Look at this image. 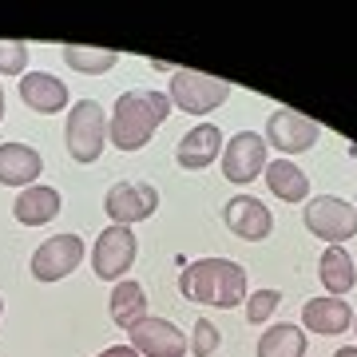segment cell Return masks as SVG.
I'll return each instance as SVG.
<instances>
[{"instance_id": "e0dca14e", "label": "cell", "mask_w": 357, "mask_h": 357, "mask_svg": "<svg viewBox=\"0 0 357 357\" xmlns=\"http://www.w3.org/2000/svg\"><path fill=\"white\" fill-rule=\"evenodd\" d=\"M60 206H64V199H60L56 187L32 183V187H24V191L16 195L13 215H16V222H24V227H44V222H52V218L60 215Z\"/></svg>"}, {"instance_id": "44dd1931", "label": "cell", "mask_w": 357, "mask_h": 357, "mask_svg": "<svg viewBox=\"0 0 357 357\" xmlns=\"http://www.w3.org/2000/svg\"><path fill=\"white\" fill-rule=\"evenodd\" d=\"M306 330L302 326H290V321H278L270 326L262 337H258V357H302L306 354Z\"/></svg>"}, {"instance_id": "6da1fadb", "label": "cell", "mask_w": 357, "mask_h": 357, "mask_svg": "<svg viewBox=\"0 0 357 357\" xmlns=\"http://www.w3.org/2000/svg\"><path fill=\"white\" fill-rule=\"evenodd\" d=\"M167 119H171L167 91H123L107 115V143H115L119 151H143L151 143L155 128H163Z\"/></svg>"}, {"instance_id": "4316f807", "label": "cell", "mask_w": 357, "mask_h": 357, "mask_svg": "<svg viewBox=\"0 0 357 357\" xmlns=\"http://www.w3.org/2000/svg\"><path fill=\"white\" fill-rule=\"evenodd\" d=\"M333 357H357V345H345V349H337Z\"/></svg>"}, {"instance_id": "ffe728a7", "label": "cell", "mask_w": 357, "mask_h": 357, "mask_svg": "<svg viewBox=\"0 0 357 357\" xmlns=\"http://www.w3.org/2000/svg\"><path fill=\"white\" fill-rule=\"evenodd\" d=\"M147 318V290H143L135 278H123L115 282L112 290V321L119 330H131L135 321Z\"/></svg>"}, {"instance_id": "f1b7e54d", "label": "cell", "mask_w": 357, "mask_h": 357, "mask_svg": "<svg viewBox=\"0 0 357 357\" xmlns=\"http://www.w3.org/2000/svg\"><path fill=\"white\" fill-rule=\"evenodd\" d=\"M354 333H357V314H354Z\"/></svg>"}, {"instance_id": "2e32d148", "label": "cell", "mask_w": 357, "mask_h": 357, "mask_svg": "<svg viewBox=\"0 0 357 357\" xmlns=\"http://www.w3.org/2000/svg\"><path fill=\"white\" fill-rule=\"evenodd\" d=\"M349 321H354V310L349 302L342 298H310L306 306H302V326L310 333H318V337H333V333H345L349 330Z\"/></svg>"}, {"instance_id": "d4e9b609", "label": "cell", "mask_w": 357, "mask_h": 357, "mask_svg": "<svg viewBox=\"0 0 357 357\" xmlns=\"http://www.w3.org/2000/svg\"><path fill=\"white\" fill-rule=\"evenodd\" d=\"M28 44L24 40H0V76H24Z\"/></svg>"}, {"instance_id": "7402d4cb", "label": "cell", "mask_w": 357, "mask_h": 357, "mask_svg": "<svg viewBox=\"0 0 357 357\" xmlns=\"http://www.w3.org/2000/svg\"><path fill=\"white\" fill-rule=\"evenodd\" d=\"M64 64L84 76H103L119 64V56L112 48H88V44H64Z\"/></svg>"}, {"instance_id": "603a6c76", "label": "cell", "mask_w": 357, "mask_h": 357, "mask_svg": "<svg viewBox=\"0 0 357 357\" xmlns=\"http://www.w3.org/2000/svg\"><path fill=\"white\" fill-rule=\"evenodd\" d=\"M218 345H222V333H218V326L211 318H199L191 330V342H187V349H191L195 357H215Z\"/></svg>"}, {"instance_id": "4dcf8cb0", "label": "cell", "mask_w": 357, "mask_h": 357, "mask_svg": "<svg viewBox=\"0 0 357 357\" xmlns=\"http://www.w3.org/2000/svg\"><path fill=\"white\" fill-rule=\"evenodd\" d=\"M354 206H357V203H354Z\"/></svg>"}, {"instance_id": "8fae6325", "label": "cell", "mask_w": 357, "mask_h": 357, "mask_svg": "<svg viewBox=\"0 0 357 357\" xmlns=\"http://www.w3.org/2000/svg\"><path fill=\"white\" fill-rule=\"evenodd\" d=\"M222 222L234 238H243V243H262L270 238V230H274V215H270V206L255 195H234L222 203Z\"/></svg>"}, {"instance_id": "9a60e30c", "label": "cell", "mask_w": 357, "mask_h": 357, "mask_svg": "<svg viewBox=\"0 0 357 357\" xmlns=\"http://www.w3.org/2000/svg\"><path fill=\"white\" fill-rule=\"evenodd\" d=\"M44 171V159H40L36 147L28 143H0V187H32Z\"/></svg>"}, {"instance_id": "ba28073f", "label": "cell", "mask_w": 357, "mask_h": 357, "mask_svg": "<svg viewBox=\"0 0 357 357\" xmlns=\"http://www.w3.org/2000/svg\"><path fill=\"white\" fill-rule=\"evenodd\" d=\"M321 128L302 112H290V107H278V112H270L266 119V147H278L282 159H290V155H302L310 151L314 143H318Z\"/></svg>"}, {"instance_id": "f546056e", "label": "cell", "mask_w": 357, "mask_h": 357, "mask_svg": "<svg viewBox=\"0 0 357 357\" xmlns=\"http://www.w3.org/2000/svg\"><path fill=\"white\" fill-rule=\"evenodd\" d=\"M0 314H4V298H0Z\"/></svg>"}, {"instance_id": "4fadbf2b", "label": "cell", "mask_w": 357, "mask_h": 357, "mask_svg": "<svg viewBox=\"0 0 357 357\" xmlns=\"http://www.w3.org/2000/svg\"><path fill=\"white\" fill-rule=\"evenodd\" d=\"M218 155H222V131H218L215 123H199V128H191L175 147V159H178L183 171H206Z\"/></svg>"}, {"instance_id": "83f0119b", "label": "cell", "mask_w": 357, "mask_h": 357, "mask_svg": "<svg viewBox=\"0 0 357 357\" xmlns=\"http://www.w3.org/2000/svg\"><path fill=\"white\" fill-rule=\"evenodd\" d=\"M0 119H4V88H0Z\"/></svg>"}, {"instance_id": "7a4b0ae2", "label": "cell", "mask_w": 357, "mask_h": 357, "mask_svg": "<svg viewBox=\"0 0 357 357\" xmlns=\"http://www.w3.org/2000/svg\"><path fill=\"white\" fill-rule=\"evenodd\" d=\"M178 294L199 306L234 310L246 302V270L230 258H195L178 274Z\"/></svg>"}, {"instance_id": "277c9868", "label": "cell", "mask_w": 357, "mask_h": 357, "mask_svg": "<svg viewBox=\"0 0 357 357\" xmlns=\"http://www.w3.org/2000/svg\"><path fill=\"white\" fill-rule=\"evenodd\" d=\"M167 100H171V107H178V112H187V115H206L230 100V84L206 76V72L175 68L171 88H167Z\"/></svg>"}, {"instance_id": "5b68a950", "label": "cell", "mask_w": 357, "mask_h": 357, "mask_svg": "<svg viewBox=\"0 0 357 357\" xmlns=\"http://www.w3.org/2000/svg\"><path fill=\"white\" fill-rule=\"evenodd\" d=\"M302 218H306V230L314 238H326L330 246H342L345 238L357 234V206H349L337 195H314L302 206Z\"/></svg>"}, {"instance_id": "9c48e42d", "label": "cell", "mask_w": 357, "mask_h": 357, "mask_svg": "<svg viewBox=\"0 0 357 357\" xmlns=\"http://www.w3.org/2000/svg\"><path fill=\"white\" fill-rule=\"evenodd\" d=\"M84 262V238L79 234H52L32 255V278L36 282H60Z\"/></svg>"}, {"instance_id": "3957f363", "label": "cell", "mask_w": 357, "mask_h": 357, "mask_svg": "<svg viewBox=\"0 0 357 357\" xmlns=\"http://www.w3.org/2000/svg\"><path fill=\"white\" fill-rule=\"evenodd\" d=\"M64 143L76 163H100L103 147H107V112L96 100H79L68 112Z\"/></svg>"}, {"instance_id": "52a82bcc", "label": "cell", "mask_w": 357, "mask_h": 357, "mask_svg": "<svg viewBox=\"0 0 357 357\" xmlns=\"http://www.w3.org/2000/svg\"><path fill=\"white\" fill-rule=\"evenodd\" d=\"M103 211L115 227H135V222H143L159 211V191L143 178H119L103 195Z\"/></svg>"}, {"instance_id": "d6986e66", "label": "cell", "mask_w": 357, "mask_h": 357, "mask_svg": "<svg viewBox=\"0 0 357 357\" xmlns=\"http://www.w3.org/2000/svg\"><path fill=\"white\" fill-rule=\"evenodd\" d=\"M318 274H321V286L330 290V298H342L357 286V266L345 246H326V255L318 262Z\"/></svg>"}, {"instance_id": "8992f818", "label": "cell", "mask_w": 357, "mask_h": 357, "mask_svg": "<svg viewBox=\"0 0 357 357\" xmlns=\"http://www.w3.org/2000/svg\"><path fill=\"white\" fill-rule=\"evenodd\" d=\"M135 255H139V243H135V230L131 227H107L100 230L96 238V250H91V274L100 282H123L128 270L135 266Z\"/></svg>"}, {"instance_id": "484cf974", "label": "cell", "mask_w": 357, "mask_h": 357, "mask_svg": "<svg viewBox=\"0 0 357 357\" xmlns=\"http://www.w3.org/2000/svg\"><path fill=\"white\" fill-rule=\"evenodd\" d=\"M96 357H139V354H135L131 345H107V349H103V354H96Z\"/></svg>"}, {"instance_id": "30bf717a", "label": "cell", "mask_w": 357, "mask_h": 357, "mask_svg": "<svg viewBox=\"0 0 357 357\" xmlns=\"http://www.w3.org/2000/svg\"><path fill=\"white\" fill-rule=\"evenodd\" d=\"M262 171H266V139L258 131L230 135V143L222 147V178H230L234 187H246Z\"/></svg>"}, {"instance_id": "7c38bea8", "label": "cell", "mask_w": 357, "mask_h": 357, "mask_svg": "<svg viewBox=\"0 0 357 357\" xmlns=\"http://www.w3.org/2000/svg\"><path fill=\"white\" fill-rule=\"evenodd\" d=\"M131 337V349L139 357H183L187 354V333L178 330L175 321H167V318H147L135 321L128 330Z\"/></svg>"}, {"instance_id": "cb8c5ba5", "label": "cell", "mask_w": 357, "mask_h": 357, "mask_svg": "<svg viewBox=\"0 0 357 357\" xmlns=\"http://www.w3.org/2000/svg\"><path fill=\"white\" fill-rule=\"evenodd\" d=\"M243 306H246V321H250V326H262V321L282 306V294L278 290H255V294H246Z\"/></svg>"}, {"instance_id": "ac0fdd59", "label": "cell", "mask_w": 357, "mask_h": 357, "mask_svg": "<svg viewBox=\"0 0 357 357\" xmlns=\"http://www.w3.org/2000/svg\"><path fill=\"white\" fill-rule=\"evenodd\" d=\"M262 178H266L270 195L282 199V203H306L310 199V175L298 163H290V159H274V163H266Z\"/></svg>"}, {"instance_id": "5bb4252c", "label": "cell", "mask_w": 357, "mask_h": 357, "mask_svg": "<svg viewBox=\"0 0 357 357\" xmlns=\"http://www.w3.org/2000/svg\"><path fill=\"white\" fill-rule=\"evenodd\" d=\"M20 100L36 115H56L68 107V84L52 72H24L20 76Z\"/></svg>"}]
</instances>
